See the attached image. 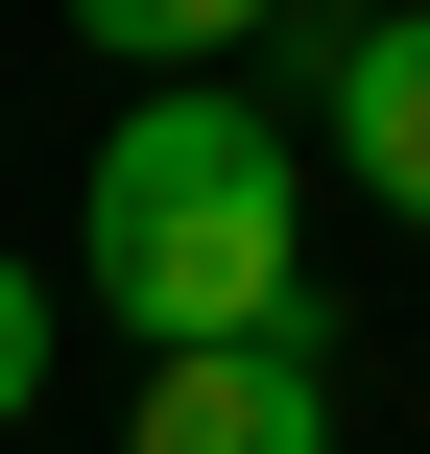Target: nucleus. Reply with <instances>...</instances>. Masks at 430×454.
Listing matches in <instances>:
<instances>
[{
	"mask_svg": "<svg viewBox=\"0 0 430 454\" xmlns=\"http://www.w3.org/2000/svg\"><path fill=\"white\" fill-rule=\"evenodd\" d=\"M72 287H96L144 359L311 335V144H287L239 72L120 96V120H96V192H72Z\"/></svg>",
	"mask_w": 430,
	"mask_h": 454,
	"instance_id": "1",
	"label": "nucleus"
},
{
	"mask_svg": "<svg viewBox=\"0 0 430 454\" xmlns=\"http://www.w3.org/2000/svg\"><path fill=\"white\" fill-rule=\"evenodd\" d=\"M311 144L430 239V0H335V48H311Z\"/></svg>",
	"mask_w": 430,
	"mask_h": 454,
	"instance_id": "2",
	"label": "nucleus"
},
{
	"mask_svg": "<svg viewBox=\"0 0 430 454\" xmlns=\"http://www.w3.org/2000/svg\"><path fill=\"white\" fill-rule=\"evenodd\" d=\"M120 454H335V359H311V335L144 359V431H120Z\"/></svg>",
	"mask_w": 430,
	"mask_h": 454,
	"instance_id": "3",
	"label": "nucleus"
},
{
	"mask_svg": "<svg viewBox=\"0 0 430 454\" xmlns=\"http://www.w3.org/2000/svg\"><path fill=\"white\" fill-rule=\"evenodd\" d=\"M48 24H72V48H120V72H239L287 0H48Z\"/></svg>",
	"mask_w": 430,
	"mask_h": 454,
	"instance_id": "4",
	"label": "nucleus"
},
{
	"mask_svg": "<svg viewBox=\"0 0 430 454\" xmlns=\"http://www.w3.org/2000/svg\"><path fill=\"white\" fill-rule=\"evenodd\" d=\"M48 311H72V287H48L24 239H0V431H48Z\"/></svg>",
	"mask_w": 430,
	"mask_h": 454,
	"instance_id": "5",
	"label": "nucleus"
}]
</instances>
